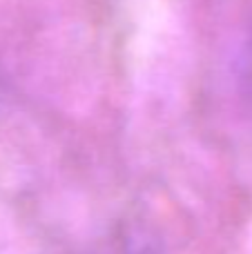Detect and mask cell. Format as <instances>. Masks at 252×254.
<instances>
[{
    "mask_svg": "<svg viewBox=\"0 0 252 254\" xmlns=\"http://www.w3.org/2000/svg\"><path fill=\"white\" fill-rule=\"evenodd\" d=\"M239 85L244 92L246 101L252 105V27L250 34L246 36V43L241 47V58H239Z\"/></svg>",
    "mask_w": 252,
    "mask_h": 254,
    "instance_id": "cell-1",
    "label": "cell"
}]
</instances>
